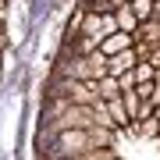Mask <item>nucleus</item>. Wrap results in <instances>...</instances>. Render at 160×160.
<instances>
[{
  "instance_id": "1",
  "label": "nucleus",
  "mask_w": 160,
  "mask_h": 160,
  "mask_svg": "<svg viewBox=\"0 0 160 160\" xmlns=\"http://www.w3.org/2000/svg\"><path fill=\"white\" fill-rule=\"evenodd\" d=\"M36 160H160V0H75L43 82Z\"/></svg>"
}]
</instances>
